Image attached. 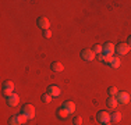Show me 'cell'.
<instances>
[{
	"label": "cell",
	"mask_w": 131,
	"mask_h": 125,
	"mask_svg": "<svg viewBox=\"0 0 131 125\" xmlns=\"http://www.w3.org/2000/svg\"><path fill=\"white\" fill-rule=\"evenodd\" d=\"M96 121L101 122L102 125H110L112 122V114L106 110H101L96 114Z\"/></svg>",
	"instance_id": "cell-1"
},
{
	"label": "cell",
	"mask_w": 131,
	"mask_h": 125,
	"mask_svg": "<svg viewBox=\"0 0 131 125\" xmlns=\"http://www.w3.org/2000/svg\"><path fill=\"white\" fill-rule=\"evenodd\" d=\"M2 93L4 97H7V96L13 95L14 93V83L13 81H4L2 85Z\"/></svg>",
	"instance_id": "cell-2"
},
{
	"label": "cell",
	"mask_w": 131,
	"mask_h": 125,
	"mask_svg": "<svg viewBox=\"0 0 131 125\" xmlns=\"http://www.w3.org/2000/svg\"><path fill=\"white\" fill-rule=\"evenodd\" d=\"M21 114H24L28 120H32L35 117V107L32 104H24L21 108Z\"/></svg>",
	"instance_id": "cell-3"
},
{
	"label": "cell",
	"mask_w": 131,
	"mask_h": 125,
	"mask_svg": "<svg viewBox=\"0 0 131 125\" xmlns=\"http://www.w3.org/2000/svg\"><path fill=\"white\" fill-rule=\"evenodd\" d=\"M116 99H117L118 104L126 106V104H128V103H130V95H128L127 92H124V90H121V92H118V93H117Z\"/></svg>",
	"instance_id": "cell-4"
},
{
	"label": "cell",
	"mask_w": 131,
	"mask_h": 125,
	"mask_svg": "<svg viewBox=\"0 0 131 125\" xmlns=\"http://www.w3.org/2000/svg\"><path fill=\"white\" fill-rule=\"evenodd\" d=\"M18 103H20V96L17 93H13V95L6 97V104L8 107H15V106H18Z\"/></svg>",
	"instance_id": "cell-5"
},
{
	"label": "cell",
	"mask_w": 131,
	"mask_h": 125,
	"mask_svg": "<svg viewBox=\"0 0 131 125\" xmlns=\"http://www.w3.org/2000/svg\"><path fill=\"white\" fill-rule=\"evenodd\" d=\"M81 58H82L84 61L89 62L95 58V53L92 52V49H84L82 52H81Z\"/></svg>",
	"instance_id": "cell-6"
},
{
	"label": "cell",
	"mask_w": 131,
	"mask_h": 125,
	"mask_svg": "<svg viewBox=\"0 0 131 125\" xmlns=\"http://www.w3.org/2000/svg\"><path fill=\"white\" fill-rule=\"evenodd\" d=\"M114 53H116V46H114L113 43H110V42L105 43L103 45V54L105 56H112V57H113Z\"/></svg>",
	"instance_id": "cell-7"
},
{
	"label": "cell",
	"mask_w": 131,
	"mask_h": 125,
	"mask_svg": "<svg viewBox=\"0 0 131 125\" xmlns=\"http://www.w3.org/2000/svg\"><path fill=\"white\" fill-rule=\"evenodd\" d=\"M36 25H38L40 29L48 31L49 27H50V22H49V20H48L46 17H39L38 20H36Z\"/></svg>",
	"instance_id": "cell-8"
},
{
	"label": "cell",
	"mask_w": 131,
	"mask_h": 125,
	"mask_svg": "<svg viewBox=\"0 0 131 125\" xmlns=\"http://www.w3.org/2000/svg\"><path fill=\"white\" fill-rule=\"evenodd\" d=\"M130 46L127 45V43H118V45L116 46V53L118 56H124V54H127V53L130 52Z\"/></svg>",
	"instance_id": "cell-9"
},
{
	"label": "cell",
	"mask_w": 131,
	"mask_h": 125,
	"mask_svg": "<svg viewBox=\"0 0 131 125\" xmlns=\"http://www.w3.org/2000/svg\"><path fill=\"white\" fill-rule=\"evenodd\" d=\"M46 93H49L53 99H56V97H59V96L61 95V90H60V88H59V86L50 85V86L48 88V92H46Z\"/></svg>",
	"instance_id": "cell-10"
},
{
	"label": "cell",
	"mask_w": 131,
	"mask_h": 125,
	"mask_svg": "<svg viewBox=\"0 0 131 125\" xmlns=\"http://www.w3.org/2000/svg\"><path fill=\"white\" fill-rule=\"evenodd\" d=\"M63 108H66L70 114H73V112H75V103L71 102V100H67V102L63 103V106H61Z\"/></svg>",
	"instance_id": "cell-11"
},
{
	"label": "cell",
	"mask_w": 131,
	"mask_h": 125,
	"mask_svg": "<svg viewBox=\"0 0 131 125\" xmlns=\"http://www.w3.org/2000/svg\"><path fill=\"white\" fill-rule=\"evenodd\" d=\"M56 115H57L59 120H66V118H68L70 112L66 110V108H63V107H59L57 110H56Z\"/></svg>",
	"instance_id": "cell-12"
},
{
	"label": "cell",
	"mask_w": 131,
	"mask_h": 125,
	"mask_svg": "<svg viewBox=\"0 0 131 125\" xmlns=\"http://www.w3.org/2000/svg\"><path fill=\"white\" fill-rule=\"evenodd\" d=\"M50 70L54 71V72H61V71L64 70V65L61 64V62H59V61H53L50 64Z\"/></svg>",
	"instance_id": "cell-13"
},
{
	"label": "cell",
	"mask_w": 131,
	"mask_h": 125,
	"mask_svg": "<svg viewBox=\"0 0 131 125\" xmlns=\"http://www.w3.org/2000/svg\"><path fill=\"white\" fill-rule=\"evenodd\" d=\"M117 104H118V102H117L116 97H112V96H109L107 100H106V106H107L109 108H116Z\"/></svg>",
	"instance_id": "cell-14"
},
{
	"label": "cell",
	"mask_w": 131,
	"mask_h": 125,
	"mask_svg": "<svg viewBox=\"0 0 131 125\" xmlns=\"http://www.w3.org/2000/svg\"><path fill=\"white\" fill-rule=\"evenodd\" d=\"M8 125H24L21 121L20 115H13V117L8 118Z\"/></svg>",
	"instance_id": "cell-15"
},
{
	"label": "cell",
	"mask_w": 131,
	"mask_h": 125,
	"mask_svg": "<svg viewBox=\"0 0 131 125\" xmlns=\"http://www.w3.org/2000/svg\"><path fill=\"white\" fill-rule=\"evenodd\" d=\"M121 65V61H120V57H113V60L110 62V67L112 68H118Z\"/></svg>",
	"instance_id": "cell-16"
},
{
	"label": "cell",
	"mask_w": 131,
	"mask_h": 125,
	"mask_svg": "<svg viewBox=\"0 0 131 125\" xmlns=\"http://www.w3.org/2000/svg\"><path fill=\"white\" fill-rule=\"evenodd\" d=\"M121 121V114L118 111H114L112 114V122H120Z\"/></svg>",
	"instance_id": "cell-17"
},
{
	"label": "cell",
	"mask_w": 131,
	"mask_h": 125,
	"mask_svg": "<svg viewBox=\"0 0 131 125\" xmlns=\"http://www.w3.org/2000/svg\"><path fill=\"white\" fill-rule=\"evenodd\" d=\"M92 52L93 53H95V56L96 54H102V53H103V46H101V45H95V46H93V47H92Z\"/></svg>",
	"instance_id": "cell-18"
},
{
	"label": "cell",
	"mask_w": 131,
	"mask_h": 125,
	"mask_svg": "<svg viewBox=\"0 0 131 125\" xmlns=\"http://www.w3.org/2000/svg\"><path fill=\"white\" fill-rule=\"evenodd\" d=\"M107 93H109V96H112V97H116L117 93H118V90H117L116 86H110V88L107 89Z\"/></svg>",
	"instance_id": "cell-19"
},
{
	"label": "cell",
	"mask_w": 131,
	"mask_h": 125,
	"mask_svg": "<svg viewBox=\"0 0 131 125\" xmlns=\"http://www.w3.org/2000/svg\"><path fill=\"white\" fill-rule=\"evenodd\" d=\"M40 99H42V102L45 103V104H49V103L52 102V99H53V97H52L50 95H49V93H43L42 97H40Z\"/></svg>",
	"instance_id": "cell-20"
},
{
	"label": "cell",
	"mask_w": 131,
	"mask_h": 125,
	"mask_svg": "<svg viewBox=\"0 0 131 125\" xmlns=\"http://www.w3.org/2000/svg\"><path fill=\"white\" fill-rule=\"evenodd\" d=\"M82 124V118L80 117V115H75V117L73 118V125H81Z\"/></svg>",
	"instance_id": "cell-21"
},
{
	"label": "cell",
	"mask_w": 131,
	"mask_h": 125,
	"mask_svg": "<svg viewBox=\"0 0 131 125\" xmlns=\"http://www.w3.org/2000/svg\"><path fill=\"white\" fill-rule=\"evenodd\" d=\"M112 60H113V57H112V56H105V60H103V64H106V65H110V62H112Z\"/></svg>",
	"instance_id": "cell-22"
},
{
	"label": "cell",
	"mask_w": 131,
	"mask_h": 125,
	"mask_svg": "<svg viewBox=\"0 0 131 125\" xmlns=\"http://www.w3.org/2000/svg\"><path fill=\"white\" fill-rule=\"evenodd\" d=\"M43 36L46 38V39H49V38L52 36V32H50V29H48V31H45V33H43Z\"/></svg>",
	"instance_id": "cell-23"
},
{
	"label": "cell",
	"mask_w": 131,
	"mask_h": 125,
	"mask_svg": "<svg viewBox=\"0 0 131 125\" xmlns=\"http://www.w3.org/2000/svg\"><path fill=\"white\" fill-rule=\"evenodd\" d=\"M98 58H99V61H101V62H103V60H105V54H103V53H102V54H99Z\"/></svg>",
	"instance_id": "cell-24"
},
{
	"label": "cell",
	"mask_w": 131,
	"mask_h": 125,
	"mask_svg": "<svg viewBox=\"0 0 131 125\" xmlns=\"http://www.w3.org/2000/svg\"><path fill=\"white\" fill-rule=\"evenodd\" d=\"M126 43H127V45H128L130 47H131V35H130L128 38H127V42H126Z\"/></svg>",
	"instance_id": "cell-25"
}]
</instances>
